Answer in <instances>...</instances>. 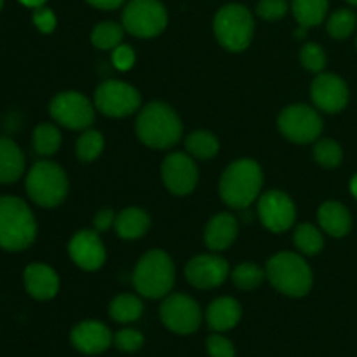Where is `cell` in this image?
Returning a JSON list of instances; mask_svg holds the SVG:
<instances>
[{
	"label": "cell",
	"instance_id": "11",
	"mask_svg": "<svg viewBox=\"0 0 357 357\" xmlns=\"http://www.w3.org/2000/svg\"><path fill=\"white\" fill-rule=\"evenodd\" d=\"M52 121L72 131H86L94 122L96 107L86 94L79 91H63L49 103Z\"/></svg>",
	"mask_w": 357,
	"mask_h": 357
},
{
	"label": "cell",
	"instance_id": "1",
	"mask_svg": "<svg viewBox=\"0 0 357 357\" xmlns=\"http://www.w3.org/2000/svg\"><path fill=\"white\" fill-rule=\"evenodd\" d=\"M135 132L139 142L153 150H169L183 136L180 115L164 101H152L138 112Z\"/></svg>",
	"mask_w": 357,
	"mask_h": 357
},
{
	"label": "cell",
	"instance_id": "27",
	"mask_svg": "<svg viewBox=\"0 0 357 357\" xmlns=\"http://www.w3.org/2000/svg\"><path fill=\"white\" fill-rule=\"evenodd\" d=\"M185 150L188 155L199 160H209L213 157L218 155L220 152V142L211 131L206 129H199V131L190 132L185 138Z\"/></svg>",
	"mask_w": 357,
	"mask_h": 357
},
{
	"label": "cell",
	"instance_id": "21",
	"mask_svg": "<svg viewBox=\"0 0 357 357\" xmlns=\"http://www.w3.org/2000/svg\"><path fill=\"white\" fill-rule=\"evenodd\" d=\"M319 229L326 236L342 239L352 230V215L347 206L340 201H326L317 209Z\"/></svg>",
	"mask_w": 357,
	"mask_h": 357
},
{
	"label": "cell",
	"instance_id": "20",
	"mask_svg": "<svg viewBox=\"0 0 357 357\" xmlns=\"http://www.w3.org/2000/svg\"><path fill=\"white\" fill-rule=\"evenodd\" d=\"M239 236V222L232 213H218L204 229V243L213 253L225 251L236 243Z\"/></svg>",
	"mask_w": 357,
	"mask_h": 357
},
{
	"label": "cell",
	"instance_id": "46",
	"mask_svg": "<svg viewBox=\"0 0 357 357\" xmlns=\"http://www.w3.org/2000/svg\"><path fill=\"white\" fill-rule=\"evenodd\" d=\"M349 3H351V6H354V7H357V0H347Z\"/></svg>",
	"mask_w": 357,
	"mask_h": 357
},
{
	"label": "cell",
	"instance_id": "48",
	"mask_svg": "<svg viewBox=\"0 0 357 357\" xmlns=\"http://www.w3.org/2000/svg\"><path fill=\"white\" fill-rule=\"evenodd\" d=\"M356 49H357V35H356Z\"/></svg>",
	"mask_w": 357,
	"mask_h": 357
},
{
	"label": "cell",
	"instance_id": "10",
	"mask_svg": "<svg viewBox=\"0 0 357 357\" xmlns=\"http://www.w3.org/2000/svg\"><path fill=\"white\" fill-rule=\"evenodd\" d=\"M94 107L112 119H124L136 114L142 107V94L131 84L119 79L101 82L94 91Z\"/></svg>",
	"mask_w": 357,
	"mask_h": 357
},
{
	"label": "cell",
	"instance_id": "43",
	"mask_svg": "<svg viewBox=\"0 0 357 357\" xmlns=\"http://www.w3.org/2000/svg\"><path fill=\"white\" fill-rule=\"evenodd\" d=\"M17 2L23 3L24 7H30V9H37V7L44 6V3L47 2V0H17Z\"/></svg>",
	"mask_w": 357,
	"mask_h": 357
},
{
	"label": "cell",
	"instance_id": "25",
	"mask_svg": "<svg viewBox=\"0 0 357 357\" xmlns=\"http://www.w3.org/2000/svg\"><path fill=\"white\" fill-rule=\"evenodd\" d=\"M330 0H291V13L300 26L312 28L328 17Z\"/></svg>",
	"mask_w": 357,
	"mask_h": 357
},
{
	"label": "cell",
	"instance_id": "2",
	"mask_svg": "<svg viewBox=\"0 0 357 357\" xmlns=\"http://www.w3.org/2000/svg\"><path fill=\"white\" fill-rule=\"evenodd\" d=\"M264 171L255 159H237L227 166L218 183V194L229 208L243 211L261 195Z\"/></svg>",
	"mask_w": 357,
	"mask_h": 357
},
{
	"label": "cell",
	"instance_id": "18",
	"mask_svg": "<svg viewBox=\"0 0 357 357\" xmlns=\"http://www.w3.org/2000/svg\"><path fill=\"white\" fill-rule=\"evenodd\" d=\"M70 342L82 354L98 356L108 351L110 345H114V333L101 321L87 319L73 326L72 333H70Z\"/></svg>",
	"mask_w": 357,
	"mask_h": 357
},
{
	"label": "cell",
	"instance_id": "19",
	"mask_svg": "<svg viewBox=\"0 0 357 357\" xmlns=\"http://www.w3.org/2000/svg\"><path fill=\"white\" fill-rule=\"evenodd\" d=\"M24 289L38 302L52 300L59 291V275L45 264H30L23 272Z\"/></svg>",
	"mask_w": 357,
	"mask_h": 357
},
{
	"label": "cell",
	"instance_id": "3",
	"mask_svg": "<svg viewBox=\"0 0 357 357\" xmlns=\"http://www.w3.org/2000/svg\"><path fill=\"white\" fill-rule=\"evenodd\" d=\"M37 239V220L30 206L20 197H0V250L20 253Z\"/></svg>",
	"mask_w": 357,
	"mask_h": 357
},
{
	"label": "cell",
	"instance_id": "40",
	"mask_svg": "<svg viewBox=\"0 0 357 357\" xmlns=\"http://www.w3.org/2000/svg\"><path fill=\"white\" fill-rule=\"evenodd\" d=\"M31 21H33L35 28H37L40 33H52L56 30V24H58V20H56V14L52 13V9L49 7L40 6L37 9H33V16H31Z\"/></svg>",
	"mask_w": 357,
	"mask_h": 357
},
{
	"label": "cell",
	"instance_id": "38",
	"mask_svg": "<svg viewBox=\"0 0 357 357\" xmlns=\"http://www.w3.org/2000/svg\"><path fill=\"white\" fill-rule=\"evenodd\" d=\"M206 349L211 357H236V347L222 333H213L206 340Z\"/></svg>",
	"mask_w": 357,
	"mask_h": 357
},
{
	"label": "cell",
	"instance_id": "17",
	"mask_svg": "<svg viewBox=\"0 0 357 357\" xmlns=\"http://www.w3.org/2000/svg\"><path fill=\"white\" fill-rule=\"evenodd\" d=\"M68 255L73 264L86 272H96L107 261V250L100 232L91 229L79 230L68 243Z\"/></svg>",
	"mask_w": 357,
	"mask_h": 357
},
{
	"label": "cell",
	"instance_id": "29",
	"mask_svg": "<svg viewBox=\"0 0 357 357\" xmlns=\"http://www.w3.org/2000/svg\"><path fill=\"white\" fill-rule=\"evenodd\" d=\"M298 251L305 257H316L324 248V232L312 223H300L293 234Z\"/></svg>",
	"mask_w": 357,
	"mask_h": 357
},
{
	"label": "cell",
	"instance_id": "32",
	"mask_svg": "<svg viewBox=\"0 0 357 357\" xmlns=\"http://www.w3.org/2000/svg\"><path fill=\"white\" fill-rule=\"evenodd\" d=\"M357 28V14L352 9L342 7L333 14H330L326 20L328 35L335 40H345L351 37Z\"/></svg>",
	"mask_w": 357,
	"mask_h": 357
},
{
	"label": "cell",
	"instance_id": "5",
	"mask_svg": "<svg viewBox=\"0 0 357 357\" xmlns=\"http://www.w3.org/2000/svg\"><path fill=\"white\" fill-rule=\"evenodd\" d=\"M265 274L274 289L291 298L307 296L314 286L310 265L303 260L302 255L291 251H281L268 258Z\"/></svg>",
	"mask_w": 357,
	"mask_h": 357
},
{
	"label": "cell",
	"instance_id": "30",
	"mask_svg": "<svg viewBox=\"0 0 357 357\" xmlns=\"http://www.w3.org/2000/svg\"><path fill=\"white\" fill-rule=\"evenodd\" d=\"M124 31V26L115 21H101L91 31V44L101 51H114L122 44Z\"/></svg>",
	"mask_w": 357,
	"mask_h": 357
},
{
	"label": "cell",
	"instance_id": "34",
	"mask_svg": "<svg viewBox=\"0 0 357 357\" xmlns=\"http://www.w3.org/2000/svg\"><path fill=\"white\" fill-rule=\"evenodd\" d=\"M105 150V138L96 129H86L82 135L77 138L75 143V155L80 162L89 164L96 160Z\"/></svg>",
	"mask_w": 357,
	"mask_h": 357
},
{
	"label": "cell",
	"instance_id": "35",
	"mask_svg": "<svg viewBox=\"0 0 357 357\" xmlns=\"http://www.w3.org/2000/svg\"><path fill=\"white\" fill-rule=\"evenodd\" d=\"M300 63H302V66L307 72H324L328 63L326 51L323 49V45L316 44V42H305L302 49H300Z\"/></svg>",
	"mask_w": 357,
	"mask_h": 357
},
{
	"label": "cell",
	"instance_id": "42",
	"mask_svg": "<svg viewBox=\"0 0 357 357\" xmlns=\"http://www.w3.org/2000/svg\"><path fill=\"white\" fill-rule=\"evenodd\" d=\"M86 2L100 10H115L124 6L128 0H86Z\"/></svg>",
	"mask_w": 357,
	"mask_h": 357
},
{
	"label": "cell",
	"instance_id": "33",
	"mask_svg": "<svg viewBox=\"0 0 357 357\" xmlns=\"http://www.w3.org/2000/svg\"><path fill=\"white\" fill-rule=\"evenodd\" d=\"M312 155L314 160L324 169H337L344 162V149L331 138H319L314 142Z\"/></svg>",
	"mask_w": 357,
	"mask_h": 357
},
{
	"label": "cell",
	"instance_id": "13",
	"mask_svg": "<svg viewBox=\"0 0 357 357\" xmlns=\"http://www.w3.org/2000/svg\"><path fill=\"white\" fill-rule=\"evenodd\" d=\"M160 178L167 190L176 197L192 194L199 183V167L187 152H171L160 164Z\"/></svg>",
	"mask_w": 357,
	"mask_h": 357
},
{
	"label": "cell",
	"instance_id": "12",
	"mask_svg": "<svg viewBox=\"0 0 357 357\" xmlns=\"http://www.w3.org/2000/svg\"><path fill=\"white\" fill-rule=\"evenodd\" d=\"M160 321L176 335H192L201 328L202 310L192 296L173 293L162 300L159 309Z\"/></svg>",
	"mask_w": 357,
	"mask_h": 357
},
{
	"label": "cell",
	"instance_id": "8",
	"mask_svg": "<svg viewBox=\"0 0 357 357\" xmlns=\"http://www.w3.org/2000/svg\"><path fill=\"white\" fill-rule=\"evenodd\" d=\"M167 21L169 14L160 0H128L122 10V26L136 38L159 37Z\"/></svg>",
	"mask_w": 357,
	"mask_h": 357
},
{
	"label": "cell",
	"instance_id": "37",
	"mask_svg": "<svg viewBox=\"0 0 357 357\" xmlns=\"http://www.w3.org/2000/svg\"><path fill=\"white\" fill-rule=\"evenodd\" d=\"M289 2L288 0H260L257 3L258 17L265 21H279L288 14Z\"/></svg>",
	"mask_w": 357,
	"mask_h": 357
},
{
	"label": "cell",
	"instance_id": "31",
	"mask_svg": "<svg viewBox=\"0 0 357 357\" xmlns=\"http://www.w3.org/2000/svg\"><path fill=\"white\" fill-rule=\"evenodd\" d=\"M230 278H232L234 286L237 289H241V291H253L267 279V274H265V268H261L255 261H243V264H239L234 268Z\"/></svg>",
	"mask_w": 357,
	"mask_h": 357
},
{
	"label": "cell",
	"instance_id": "36",
	"mask_svg": "<svg viewBox=\"0 0 357 357\" xmlns=\"http://www.w3.org/2000/svg\"><path fill=\"white\" fill-rule=\"evenodd\" d=\"M114 345L121 352L135 354L145 345V337H143L142 331L135 330V328H124L114 335Z\"/></svg>",
	"mask_w": 357,
	"mask_h": 357
},
{
	"label": "cell",
	"instance_id": "44",
	"mask_svg": "<svg viewBox=\"0 0 357 357\" xmlns=\"http://www.w3.org/2000/svg\"><path fill=\"white\" fill-rule=\"evenodd\" d=\"M349 188H351L352 197H354L356 201H357V173L354 174V176L351 178V183H349Z\"/></svg>",
	"mask_w": 357,
	"mask_h": 357
},
{
	"label": "cell",
	"instance_id": "6",
	"mask_svg": "<svg viewBox=\"0 0 357 357\" xmlns=\"http://www.w3.org/2000/svg\"><path fill=\"white\" fill-rule=\"evenodd\" d=\"M24 188L31 202L40 208H58L68 195L70 181L65 169L52 160H38L26 173Z\"/></svg>",
	"mask_w": 357,
	"mask_h": 357
},
{
	"label": "cell",
	"instance_id": "14",
	"mask_svg": "<svg viewBox=\"0 0 357 357\" xmlns=\"http://www.w3.org/2000/svg\"><path fill=\"white\" fill-rule=\"evenodd\" d=\"M258 218L261 225L274 234L288 232L296 222V206L282 190H268L258 197Z\"/></svg>",
	"mask_w": 357,
	"mask_h": 357
},
{
	"label": "cell",
	"instance_id": "26",
	"mask_svg": "<svg viewBox=\"0 0 357 357\" xmlns=\"http://www.w3.org/2000/svg\"><path fill=\"white\" fill-rule=\"evenodd\" d=\"M143 305L142 298L138 295H131V293H121L115 296L108 305V314L115 323L129 324L138 321L143 316Z\"/></svg>",
	"mask_w": 357,
	"mask_h": 357
},
{
	"label": "cell",
	"instance_id": "22",
	"mask_svg": "<svg viewBox=\"0 0 357 357\" xmlns=\"http://www.w3.org/2000/svg\"><path fill=\"white\" fill-rule=\"evenodd\" d=\"M241 317H243V307L232 296H220V298L213 300L206 310L208 326L215 333L234 330L239 324Z\"/></svg>",
	"mask_w": 357,
	"mask_h": 357
},
{
	"label": "cell",
	"instance_id": "24",
	"mask_svg": "<svg viewBox=\"0 0 357 357\" xmlns=\"http://www.w3.org/2000/svg\"><path fill=\"white\" fill-rule=\"evenodd\" d=\"M24 153L10 138L0 136V183L9 185L20 180L24 173Z\"/></svg>",
	"mask_w": 357,
	"mask_h": 357
},
{
	"label": "cell",
	"instance_id": "39",
	"mask_svg": "<svg viewBox=\"0 0 357 357\" xmlns=\"http://www.w3.org/2000/svg\"><path fill=\"white\" fill-rule=\"evenodd\" d=\"M136 63V52L129 44H121L112 51V65L121 72H129Z\"/></svg>",
	"mask_w": 357,
	"mask_h": 357
},
{
	"label": "cell",
	"instance_id": "23",
	"mask_svg": "<svg viewBox=\"0 0 357 357\" xmlns=\"http://www.w3.org/2000/svg\"><path fill=\"white\" fill-rule=\"evenodd\" d=\"M152 220L150 215L142 208L136 206H129V208L122 209L117 216H115L114 229L117 236L124 241H136L142 239L146 232L150 230Z\"/></svg>",
	"mask_w": 357,
	"mask_h": 357
},
{
	"label": "cell",
	"instance_id": "16",
	"mask_svg": "<svg viewBox=\"0 0 357 357\" xmlns=\"http://www.w3.org/2000/svg\"><path fill=\"white\" fill-rule=\"evenodd\" d=\"M230 275V265L225 258L215 253L197 255L185 265V278L188 284L197 289H215L222 286Z\"/></svg>",
	"mask_w": 357,
	"mask_h": 357
},
{
	"label": "cell",
	"instance_id": "4",
	"mask_svg": "<svg viewBox=\"0 0 357 357\" xmlns=\"http://www.w3.org/2000/svg\"><path fill=\"white\" fill-rule=\"evenodd\" d=\"M132 286L143 298H166L176 282V267L166 251L150 250L132 271Z\"/></svg>",
	"mask_w": 357,
	"mask_h": 357
},
{
	"label": "cell",
	"instance_id": "45",
	"mask_svg": "<svg viewBox=\"0 0 357 357\" xmlns=\"http://www.w3.org/2000/svg\"><path fill=\"white\" fill-rule=\"evenodd\" d=\"M307 30H309V28L300 26V24H298V28H296V30H295V37L298 38V40H302V38L307 37Z\"/></svg>",
	"mask_w": 357,
	"mask_h": 357
},
{
	"label": "cell",
	"instance_id": "7",
	"mask_svg": "<svg viewBox=\"0 0 357 357\" xmlns=\"http://www.w3.org/2000/svg\"><path fill=\"white\" fill-rule=\"evenodd\" d=\"M215 38L223 49L241 52L250 47L255 37V17L243 3H227L220 7L213 20Z\"/></svg>",
	"mask_w": 357,
	"mask_h": 357
},
{
	"label": "cell",
	"instance_id": "9",
	"mask_svg": "<svg viewBox=\"0 0 357 357\" xmlns=\"http://www.w3.org/2000/svg\"><path fill=\"white\" fill-rule=\"evenodd\" d=\"M278 128L288 142L307 145L319 139L324 122L316 107L305 103L288 105L278 117Z\"/></svg>",
	"mask_w": 357,
	"mask_h": 357
},
{
	"label": "cell",
	"instance_id": "15",
	"mask_svg": "<svg viewBox=\"0 0 357 357\" xmlns=\"http://www.w3.org/2000/svg\"><path fill=\"white\" fill-rule=\"evenodd\" d=\"M310 98L314 107L324 114H340L351 100L347 82L340 75L331 72L317 73L310 86Z\"/></svg>",
	"mask_w": 357,
	"mask_h": 357
},
{
	"label": "cell",
	"instance_id": "47",
	"mask_svg": "<svg viewBox=\"0 0 357 357\" xmlns=\"http://www.w3.org/2000/svg\"><path fill=\"white\" fill-rule=\"evenodd\" d=\"M2 6H3V0H0V9H2Z\"/></svg>",
	"mask_w": 357,
	"mask_h": 357
},
{
	"label": "cell",
	"instance_id": "28",
	"mask_svg": "<svg viewBox=\"0 0 357 357\" xmlns=\"http://www.w3.org/2000/svg\"><path fill=\"white\" fill-rule=\"evenodd\" d=\"M31 142H33V150L38 155L51 157L54 155L59 150V146H61L63 136L61 131L58 129V126L51 124V122H40V124L33 129Z\"/></svg>",
	"mask_w": 357,
	"mask_h": 357
},
{
	"label": "cell",
	"instance_id": "41",
	"mask_svg": "<svg viewBox=\"0 0 357 357\" xmlns=\"http://www.w3.org/2000/svg\"><path fill=\"white\" fill-rule=\"evenodd\" d=\"M115 213L112 211L110 208H105V209H100V211L94 215L93 218V227L96 232H107L110 227H114L115 223Z\"/></svg>",
	"mask_w": 357,
	"mask_h": 357
}]
</instances>
